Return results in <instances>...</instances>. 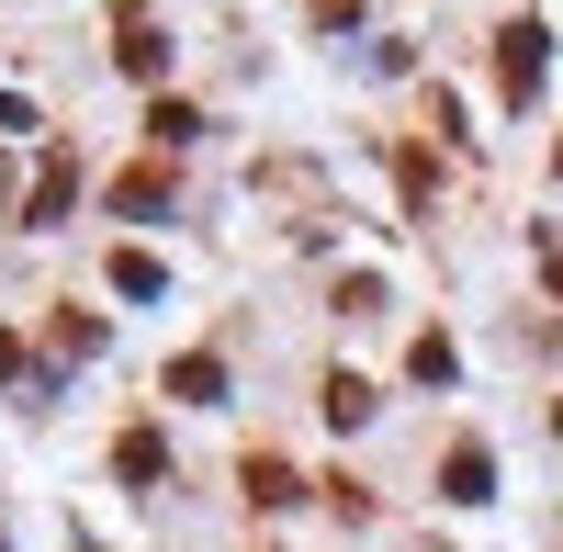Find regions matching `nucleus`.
Returning a JSON list of instances; mask_svg holds the SVG:
<instances>
[{
    "mask_svg": "<svg viewBox=\"0 0 563 552\" xmlns=\"http://www.w3.org/2000/svg\"><path fill=\"white\" fill-rule=\"evenodd\" d=\"M541 57H552L541 23H507V34H496V79H507V102H530V90H541Z\"/></svg>",
    "mask_w": 563,
    "mask_h": 552,
    "instance_id": "1",
    "label": "nucleus"
},
{
    "mask_svg": "<svg viewBox=\"0 0 563 552\" xmlns=\"http://www.w3.org/2000/svg\"><path fill=\"white\" fill-rule=\"evenodd\" d=\"M68 192H79V158H45L34 203H23V225H57V214H68Z\"/></svg>",
    "mask_w": 563,
    "mask_h": 552,
    "instance_id": "2",
    "label": "nucleus"
},
{
    "mask_svg": "<svg viewBox=\"0 0 563 552\" xmlns=\"http://www.w3.org/2000/svg\"><path fill=\"white\" fill-rule=\"evenodd\" d=\"M158 463H169V451H158V429H124V451H113V474H124V485H158Z\"/></svg>",
    "mask_w": 563,
    "mask_h": 552,
    "instance_id": "3",
    "label": "nucleus"
},
{
    "mask_svg": "<svg viewBox=\"0 0 563 552\" xmlns=\"http://www.w3.org/2000/svg\"><path fill=\"white\" fill-rule=\"evenodd\" d=\"M158 203H169V169H124L113 180V214H158Z\"/></svg>",
    "mask_w": 563,
    "mask_h": 552,
    "instance_id": "4",
    "label": "nucleus"
},
{
    "mask_svg": "<svg viewBox=\"0 0 563 552\" xmlns=\"http://www.w3.org/2000/svg\"><path fill=\"white\" fill-rule=\"evenodd\" d=\"M440 485H451V496H462V508H474V496H485V485H496V463H485V451H451V463H440Z\"/></svg>",
    "mask_w": 563,
    "mask_h": 552,
    "instance_id": "5",
    "label": "nucleus"
},
{
    "mask_svg": "<svg viewBox=\"0 0 563 552\" xmlns=\"http://www.w3.org/2000/svg\"><path fill=\"white\" fill-rule=\"evenodd\" d=\"M169 395H192V406H214V395H225V361H169Z\"/></svg>",
    "mask_w": 563,
    "mask_h": 552,
    "instance_id": "6",
    "label": "nucleus"
},
{
    "mask_svg": "<svg viewBox=\"0 0 563 552\" xmlns=\"http://www.w3.org/2000/svg\"><path fill=\"white\" fill-rule=\"evenodd\" d=\"M327 418L361 429V418H372V384H361V373H327Z\"/></svg>",
    "mask_w": 563,
    "mask_h": 552,
    "instance_id": "7",
    "label": "nucleus"
},
{
    "mask_svg": "<svg viewBox=\"0 0 563 552\" xmlns=\"http://www.w3.org/2000/svg\"><path fill=\"white\" fill-rule=\"evenodd\" d=\"M158 283H169V271H158V260H147V249H124V260H113V294H135V305H147V294H158Z\"/></svg>",
    "mask_w": 563,
    "mask_h": 552,
    "instance_id": "8",
    "label": "nucleus"
},
{
    "mask_svg": "<svg viewBox=\"0 0 563 552\" xmlns=\"http://www.w3.org/2000/svg\"><path fill=\"white\" fill-rule=\"evenodd\" d=\"M406 373H417V384H451L462 361H451V339H417V350H406Z\"/></svg>",
    "mask_w": 563,
    "mask_h": 552,
    "instance_id": "9",
    "label": "nucleus"
},
{
    "mask_svg": "<svg viewBox=\"0 0 563 552\" xmlns=\"http://www.w3.org/2000/svg\"><path fill=\"white\" fill-rule=\"evenodd\" d=\"M147 135H158V147H192L203 124H192V102H158V113H147Z\"/></svg>",
    "mask_w": 563,
    "mask_h": 552,
    "instance_id": "10",
    "label": "nucleus"
},
{
    "mask_svg": "<svg viewBox=\"0 0 563 552\" xmlns=\"http://www.w3.org/2000/svg\"><path fill=\"white\" fill-rule=\"evenodd\" d=\"M249 496H260V508H294V474H282L271 451H260V463H249Z\"/></svg>",
    "mask_w": 563,
    "mask_h": 552,
    "instance_id": "11",
    "label": "nucleus"
},
{
    "mask_svg": "<svg viewBox=\"0 0 563 552\" xmlns=\"http://www.w3.org/2000/svg\"><path fill=\"white\" fill-rule=\"evenodd\" d=\"M552 429H563V406H552Z\"/></svg>",
    "mask_w": 563,
    "mask_h": 552,
    "instance_id": "12",
    "label": "nucleus"
}]
</instances>
